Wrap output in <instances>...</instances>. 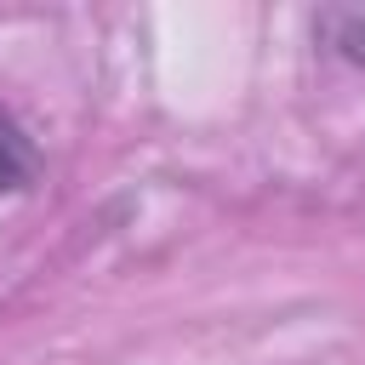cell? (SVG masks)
<instances>
[{"label": "cell", "mask_w": 365, "mask_h": 365, "mask_svg": "<svg viewBox=\"0 0 365 365\" xmlns=\"http://www.w3.org/2000/svg\"><path fill=\"white\" fill-rule=\"evenodd\" d=\"M319 34L348 63H365V6H325L319 11Z\"/></svg>", "instance_id": "obj_2"}, {"label": "cell", "mask_w": 365, "mask_h": 365, "mask_svg": "<svg viewBox=\"0 0 365 365\" xmlns=\"http://www.w3.org/2000/svg\"><path fill=\"white\" fill-rule=\"evenodd\" d=\"M34 177H40V154H34L29 131L0 108V194H17V188H29Z\"/></svg>", "instance_id": "obj_1"}]
</instances>
